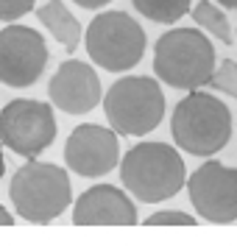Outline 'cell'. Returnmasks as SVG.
<instances>
[{"label": "cell", "mask_w": 237, "mask_h": 251, "mask_svg": "<svg viewBox=\"0 0 237 251\" xmlns=\"http://www.w3.org/2000/svg\"><path fill=\"white\" fill-rule=\"evenodd\" d=\"M120 181L142 204H162L187 181L182 153L170 143H140L120 156Z\"/></svg>", "instance_id": "obj_1"}, {"label": "cell", "mask_w": 237, "mask_h": 251, "mask_svg": "<svg viewBox=\"0 0 237 251\" xmlns=\"http://www.w3.org/2000/svg\"><path fill=\"white\" fill-rule=\"evenodd\" d=\"M170 134L176 148L192 156H215L232 140V112L210 92L190 90L170 115Z\"/></svg>", "instance_id": "obj_2"}, {"label": "cell", "mask_w": 237, "mask_h": 251, "mask_svg": "<svg viewBox=\"0 0 237 251\" xmlns=\"http://www.w3.org/2000/svg\"><path fill=\"white\" fill-rule=\"evenodd\" d=\"M9 198L23 221L28 224H50L64 215V209L73 204L70 176L62 165L53 162L28 159L11 176Z\"/></svg>", "instance_id": "obj_3"}, {"label": "cell", "mask_w": 237, "mask_h": 251, "mask_svg": "<svg viewBox=\"0 0 237 251\" xmlns=\"http://www.w3.org/2000/svg\"><path fill=\"white\" fill-rule=\"evenodd\" d=\"M215 73V48L198 28H173L156 39L154 75L176 90H201Z\"/></svg>", "instance_id": "obj_4"}, {"label": "cell", "mask_w": 237, "mask_h": 251, "mask_svg": "<svg viewBox=\"0 0 237 251\" xmlns=\"http://www.w3.org/2000/svg\"><path fill=\"white\" fill-rule=\"evenodd\" d=\"M103 115L118 137H145L165 117V92L151 75H126L103 95Z\"/></svg>", "instance_id": "obj_5"}, {"label": "cell", "mask_w": 237, "mask_h": 251, "mask_svg": "<svg viewBox=\"0 0 237 251\" xmlns=\"http://www.w3.org/2000/svg\"><path fill=\"white\" fill-rule=\"evenodd\" d=\"M87 56L100 70L126 73L137 67L145 56V31L126 11H100L81 36Z\"/></svg>", "instance_id": "obj_6"}, {"label": "cell", "mask_w": 237, "mask_h": 251, "mask_svg": "<svg viewBox=\"0 0 237 251\" xmlns=\"http://www.w3.org/2000/svg\"><path fill=\"white\" fill-rule=\"evenodd\" d=\"M56 140L53 106L34 98H14L0 112V143L23 159H37Z\"/></svg>", "instance_id": "obj_7"}, {"label": "cell", "mask_w": 237, "mask_h": 251, "mask_svg": "<svg viewBox=\"0 0 237 251\" xmlns=\"http://www.w3.org/2000/svg\"><path fill=\"white\" fill-rule=\"evenodd\" d=\"M195 215L210 224L237 221V168H226L210 159L198 165L184 181Z\"/></svg>", "instance_id": "obj_8"}, {"label": "cell", "mask_w": 237, "mask_h": 251, "mask_svg": "<svg viewBox=\"0 0 237 251\" xmlns=\"http://www.w3.org/2000/svg\"><path fill=\"white\" fill-rule=\"evenodd\" d=\"M47 42L37 28L6 25L0 31V84L25 90L34 87L47 64Z\"/></svg>", "instance_id": "obj_9"}, {"label": "cell", "mask_w": 237, "mask_h": 251, "mask_svg": "<svg viewBox=\"0 0 237 251\" xmlns=\"http://www.w3.org/2000/svg\"><path fill=\"white\" fill-rule=\"evenodd\" d=\"M120 162V137L98 123L75 126L64 143V165L84 179H103Z\"/></svg>", "instance_id": "obj_10"}, {"label": "cell", "mask_w": 237, "mask_h": 251, "mask_svg": "<svg viewBox=\"0 0 237 251\" xmlns=\"http://www.w3.org/2000/svg\"><path fill=\"white\" fill-rule=\"evenodd\" d=\"M47 95H50V103L62 109L64 115H87L100 103L103 90H100L98 73L90 64L67 59L53 73V78L47 84Z\"/></svg>", "instance_id": "obj_11"}, {"label": "cell", "mask_w": 237, "mask_h": 251, "mask_svg": "<svg viewBox=\"0 0 237 251\" xmlns=\"http://www.w3.org/2000/svg\"><path fill=\"white\" fill-rule=\"evenodd\" d=\"M75 226H134L137 224V206L120 187L95 184L84 190L73 204Z\"/></svg>", "instance_id": "obj_12"}, {"label": "cell", "mask_w": 237, "mask_h": 251, "mask_svg": "<svg viewBox=\"0 0 237 251\" xmlns=\"http://www.w3.org/2000/svg\"><path fill=\"white\" fill-rule=\"evenodd\" d=\"M37 20L50 31V34H53V39L67 50V53L78 50L81 36H84L81 23L70 14V9L64 6L62 0H47L42 9H37Z\"/></svg>", "instance_id": "obj_13"}, {"label": "cell", "mask_w": 237, "mask_h": 251, "mask_svg": "<svg viewBox=\"0 0 237 251\" xmlns=\"http://www.w3.org/2000/svg\"><path fill=\"white\" fill-rule=\"evenodd\" d=\"M190 14H192V23L201 28H207L215 39H220L223 45H235V34H232V25H229L226 14L210 3V0H198V6H190Z\"/></svg>", "instance_id": "obj_14"}, {"label": "cell", "mask_w": 237, "mask_h": 251, "mask_svg": "<svg viewBox=\"0 0 237 251\" xmlns=\"http://www.w3.org/2000/svg\"><path fill=\"white\" fill-rule=\"evenodd\" d=\"M131 3L142 17L162 23V25H173L184 14H190L192 0H131Z\"/></svg>", "instance_id": "obj_15"}, {"label": "cell", "mask_w": 237, "mask_h": 251, "mask_svg": "<svg viewBox=\"0 0 237 251\" xmlns=\"http://www.w3.org/2000/svg\"><path fill=\"white\" fill-rule=\"evenodd\" d=\"M210 87L215 92H226V95H232L237 100V62L235 59H223L220 62V67L212 73Z\"/></svg>", "instance_id": "obj_16"}, {"label": "cell", "mask_w": 237, "mask_h": 251, "mask_svg": "<svg viewBox=\"0 0 237 251\" xmlns=\"http://www.w3.org/2000/svg\"><path fill=\"white\" fill-rule=\"evenodd\" d=\"M145 226H195V218L179 209H165V212H154L145 218Z\"/></svg>", "instance_id": "obj_17"}, {"label": "cell", "mask_w": 237, "mask_h": 251, "mask_svg": "<svg viewBox=\"0 0 237 251\" xmlns=\"http://www.w3.org/2000/svg\"><path fill=\"white\" fill-rule=\"evenodd\" d=\"M37 0H0V20L3 23H14V20L25 17L34 11Z\"/></svg>", "instance_id": "obj_18"}, {"label": "cell", "mask_w": 237, "mask_h": 251, "mask_svg": "<svg viewBox=\"0 0 237 251\" xmlns=\"http://www.w3.org/2000/svg\"><path fill=\"white\" fill-rule=\"evenodd\" d=\"M75 6H81V9H90V11H95V9H103L106 3H112V0H73Z\"/></svg>", "instance_id": "obj_19"}, {"label": "cell", "mask_w": 237, "mask_h": 251, "mask_svg": "<svg viewBox=\"0 0 237 251\" xmlns=\"http://www.w3.org/2000/svg\"><path fill=\"white\" fill-rule=\"evenodd\" d=\"M0 226H14V215L3 204H0Z\"/></svg>", "instance_id": "obj_20"}, {"label": "cell", "mask_w": 237, "mask_h": 251, "mask_svg": "<svg viewBox=\"0 0 237 251\" xmlns=\"http://www.w3.org/2000/svg\"><path fill=\"white\" fill-rule=\"evenodd\" d=\"M3 173H6V159H3V143H0V179H3Z\"/></svg>", "instance_id": "obj_21"}, {"label": "cell", "mask_w": 237, "mask_h": 251, "mask_svg": "<svg viewBox=\"0 0 237 251\" xmlns=\"http://www.w3.org/2000/svg\"><path fill=\"white\" fill-rule=\"evenodd\" d=\"M223 9H237V0H218Z\"/></svg>", "instance_id": "obj_22"}]
</instances>
